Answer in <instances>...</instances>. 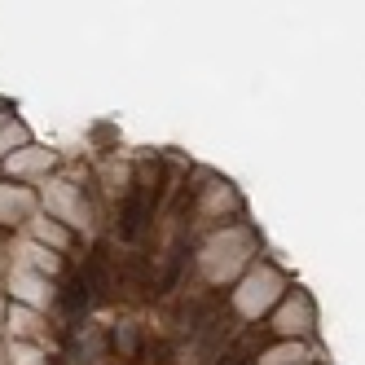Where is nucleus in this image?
I'll use <instances>...</instances> for the list:
<instances>
[{
  "label": "nucleus",
  "mask_w": 365,
  "mask_h": 365,
  "mask_svg": "<svg viewBox=\"0 0 365 365\" xmlns=\"http://www.w3.org/2000/svg\"><path fill=\"white\" fill-rule=\"evenodd\" d=\"M141 216H145V202H141V190H133L128 202H123V233H128V238L141 233Z\"/></svg>",
  "instance_id": "nucleus-1"
}]
</instances>
